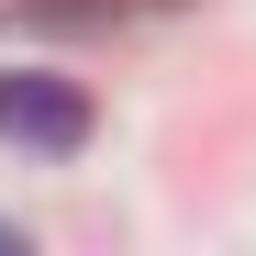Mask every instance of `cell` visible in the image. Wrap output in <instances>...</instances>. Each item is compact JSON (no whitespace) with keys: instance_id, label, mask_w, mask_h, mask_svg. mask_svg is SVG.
I'll return each mask as SVG.
<instances>
[{"instance_id":"1","label":"cell","mask_w":256,"mask_h":256,"mask_svg":"<svg viewBox=\"0 0 256 256\" xmlns=\"http://www.w3.org/2000/svg\"><path fill=\"white\" fill-rule=\"evenodd\" d=\"M0 134L34 145V156H78L90 145V90L78 78H45V67H12L0 78Z\"/></svg>"},{"instance_id":"2","label":"cell","mask_w":256,"mask_h":256,"mask_svg":"<svg viewBox=\"0 0 256 256\" xmlns=\"http://www.w3.org/2000/svg\"><path fill=\"white\" fill-rule=\"evenodd\" d=\"M134 0H12L0 34H90V22H122Z\"/></svg>"}]
</instances>
